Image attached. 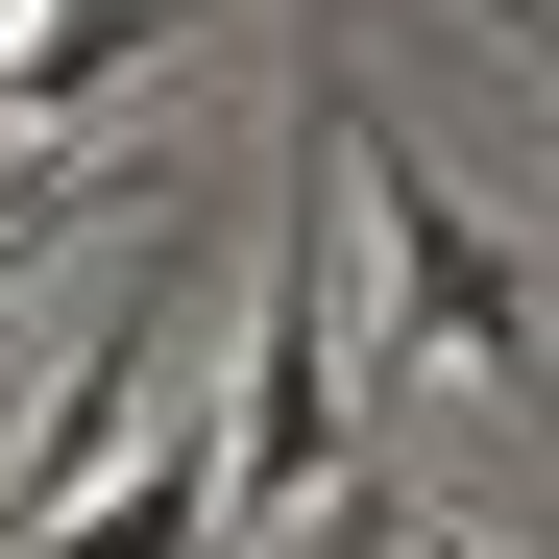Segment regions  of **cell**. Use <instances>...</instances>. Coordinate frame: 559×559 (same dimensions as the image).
<instances>
[{
    "label": "cell",
    "instance_id": "obj_2",
    "mask_svg": "<svg viewBox=\"0 0 559 559\" xmlns=\"http://www.w3.org/2000/svg\"><path fill=\"white\" fill-rule=\"evenodd\" d=\"M365 243H390V317H414L438 365H487V390L559 438V341H535V267H511L487 219H462V170H438L414 122H365Z\"/></svg>",
    "mask_w": 559,
    "mask_h": 559
},
{
    "label": "cell",
    "instance_id": "obj_4",
    "mask_svg": "<svg viewBox=\"0 0 559 559\" xmlns=\"http://www.w3.org/2000/svg\"><path fill=\"white\" fill-rule=\"evenodd\" d=\"M317 559H414V487H341V511H317Z\"/></svg>",
    "mask_w": 559,
    "mask_h": 559
},
{
    "label": "cell",
    "instance_id": "obj_5",
    "mask_svg": "<svg viewBox=\"0 0 559 559\" xmlns=\"http://www.w3.org/2000/svg\"><path fill=\"white\" fill-rule=\"evenodd\" d=\"M487 49H511V73H559V0H487Z\"/></svg>",
    "mask_w": 559,
    "mask_h": 559
},
{
    "label": "cell",
    "instance_id": "obj_6",
    "mask_svg": "<svg viewBox=\"0 0 559 559\" xmlns=\"http://www.w3.org/2000/svg\"><path fill=\"white\" fill-rule=\"evenodd\" d=\"M414 559H511V535H462V511H438V487H414Z\"/></svg>",
    "mask_w": 559,
    "mask_h": 559
},
{
    "label": "cell",
    "instance_id": "obj_1",
    "mask_svg": "<svg viewBox=\"0 0 559 559\" xmlns=\"http://www.w3.org/2000/svg\"><path fill=\"white\" fill-rule=\"evenodd\" d=\"M341 219H365V98L317 73L293 98V219H267V317H243V511H317V462H341V390H365V341H341Z\"/></svg>",
    "mask_w": 559,
    "mask_h": 559
},
{
    "label": "cell",
    "instance_id": "obj_3",
    "mask_svg": "<svg viewBox=\"0 0 559 559\" xmlns=\"http://www.w3.org/2000/svg\"><path fill=\"white\" fill-rule=\"evenodd\" d=\"M122 414H146V317H98V341H73V390L25 414V462H0V559H25V535H49V511L122 462Z\"/></svg>",
    "mask_w": 559,
    "mask_h": 559
}]
</instances>
